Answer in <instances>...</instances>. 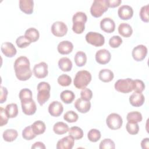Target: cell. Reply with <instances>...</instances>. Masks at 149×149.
<instances>
[{
  "instance_id": "cell-1",
  "label": "cell",
  "mask_w": 149,
  "mask_h": 149,
  "mask_svg": "<svg viewBox=\"0 0 149 149\" xmlns=\"http://www.w3.org/2000/svg\"><path fill=\"white\" fill-rule=\"evenodd\" d=\"M14 69L16 77L20 81L27 80L32 76L30 61L26 56H21L15 60Z\"/></svg>"
},
{
  "instance_id": "cell-2",
  "label": "cell",
  "mask_w": 149,
  "mask_h": 149,
  "mask_svg": "<svg viewBox=\"0 0 149 149\" xmlns=\"http://www.w3.org/2000/svg\"><path fill=\"white\" fill-rule=\"evenodd\" d=\"M87 20V17L85 13L77 12L72 17V30L76 34H81L85 29V23Z\"/></svg>"
},
{
  "instance_id": "cell-3",
  "label": "cell",
  "mask_w": 149,
  "mask_h": 149,
  "mask_svg": "<svg viewBox=\"0 0 149 149\" xmlns=\"http://www.w3.org/2000/svg\"><path fill=\"white\" fill-rule=\"evenodd\" d=\"M91 80V73L85 70L77 72L75 75L73 84L78 89H83L90 83Z\"/></svg>"
},
{
  "instance_id": "cell-4",
  "label": "cell",
  "mask_w": 149,
  "mask_h": 149,
  "mask_svg": "<svg viewBox=\"0 0 149 149\" xmlns=\"http://www.w3.org/2000/svg\"><path fill=\"white\" fill-rule=\"evenodd\" d=\"M37 101L38 104L43 105L50 97L51 86L49 84L45 81H41L37 85Z\"/></svg>"
},
{
  "instance_id": "cell-5",
  "label": "cell",
  "mask_w": 149,
  "mask_h": 149,
  "mask_svg": "<svg viewBox=\"0 0 149 149\" xmlns=\"http://www.w3.org/2000/svg\"><path fill=\"white\" fill-rule=\"evenodd\" d=\"M106 0H95L90 8V13L94 17H100L108 10Z\"/></svg>"
},
{
  "instance_id": "cell-6",
  "label": "cell",
  "mask_w": 149,
  "mask_h": 149,
  "mask_svg": "<svg viewBox=\"0 0 149 149\" xmlns=\"http://www.w3.org/2000/svg\"><path fill=\"white\" fill-rule=\"evenodd\" d=\"M133 80L130 78L119 79L114 85L115 88L118 92L122 93H129L133 90Z\"/></svg>"
},
{
  "instance_id": "cell-7",
  "label": "cell",
  "mask_w": 149,
  "mask_h": 149,
  "mask_svg": "<svg viewBox=\"0 0 149 149\" xmlns=\"http://www.w3.org/2000/svg\"><path fill=\"white\" fill-rule=\"evenodd\" d=\"M106 123L110 129L117 130L122 127L123 120L120 115L116 113H112L107 116Z\"/></svg>"
},
{
  "instance_id": "cell-8",
  "label": "cell",
  "mask_w": 149,
  "mask_h": 149,
  "mask_svg": "<svg viewBox=\"0 0 149 149\" xmlns=\"http://www.w3.org/2000/svg\"><path fill=\"white\" fill-rule=\"evenodd\" d=\"M85 38L88 43L95 47H101L105 43L104 37L99 33L90 31L86 34Z\"/></svg>"
},
{
  "instance_id": "cell-9",
  "label": "cell",
  "mask_w": 149,
  "mask_h": 149,
  "mask_svg": "<svg viewBox=\"0 0 149 149\" xmlns=\"http://www.w3.org/2000/svg\"><path fill=\"white\" fill-rule=\"evenodd\" d=\"M51 32L56 37H63L68 32V27L65 23L61 21H56L51 26Z\"/></svg>"
},
{
  "instance_id": "cell-10",
  "label": "cell",
  "mask_w": 149,
  "mask_h": 149,
  "mask_svg": "<svg viewBox=\"0 0 149 149\" xmlns=\"http://www.w3.org/2000/svg\"><path fill=\"white\" fill-rule=\"evenodd\" d=\"M33 72L37 78H45L48 73V65L44 62H41L38 64H36L33 68Z\"/></svg>"
},
{
  "instance_id": "cell-11",
  "label": "cell",
  "mask_w": 149,
  "mask_h": 149,
  "mask_svg": "<svg viewBox=\"0 0 149 149\" xmlns=\"http://www.w3.org/2000/svg\"><path fill=\"white\" fill-rule=\"evenodd\" d=\"M147 51V48L145 45H138L133 49L132 55L136 61H141L146 58Z\"/></svg>"
},
{
  "instance_id": "cell-12",
  "label": "cell",
  "mask_w": 149,
  "mask_h": 149,
  "mask_svg": "<svg viewBox=\"0 0 149 149\" xmlns=\"http://www.w3.org/2000/svg\"><path fill=\"white\" fill-rule=\"evenodd\" d=\"M21 105L23 112L25 115H32L36 112V104L33 99L21 101Z\"/></svg>"
},
{
  "instance_id": "cell-13",
  "label": "cell",
  "mask_w": 149,
  "mask_h": 149,
  "mask_svg": "<svg viewBox=\"0 0 149 149\" xmlns=\"http://www.w3.org/2000/svg\"><path fill=\"white\" fill-rule=\"evenodd\" d=\"M95 58L97 62L101 65H105L110 61L111 55L108 50L101 49L97 51Z\"/></svg>"
},
{
  "instance_id": "cell-14",
  "label": "cell",
  "mask_w": 149,
  "mask_h": 149,
  "mask_svg": "<svg viewBox=\"0 0 149 149\" xmlns=\"http://www.w3.org/2000/svg\"><path fill=\"white\" fill-rule=\"evenodd\" d=\"M100 27L104 31L111 33L115 31V23L113 19L110 17H104L100 22Z\"/></svg>"
},
{
  "instance_id": "cell-15",
  "label": "cell",
  "mask_w": 149,
  "mask_h": 149,
  "mask_svg": "<svg viewBox=\"0 0 149 149\" xmlns=\"http://www.w3.org/2000/svg\"><path fill=\"white\" fill-rule=\"evenodd\" d=\"M63 111V107L61 102L58 101H52L48 107V112L49 114L54 117L59 116Z\"/></svg>"
},
{
  "instance_id": "cell-16",
  "label": "cell",
  "mask_w": 149,
  "mask_h": 149,
  "mask_svg": "<svg viewBox=\"0 0 149 149\" xmlns=\"http://www.w3.org/2000/svg\"><path fill=\"white\" fill-rule=\"evenodd\" d=\"M118 14L121 19L129 20L131 19L133 15V10L130 6L124 5L119 8Z\"/></svg>"
},
{
  "instance_id": "cell-17",
  "label": "cell",
  "mask_w": 149,
  "mask_h": 149,
  "mask_svg": "<svg viewBox=\"0 0 149 149\" xmlns=\"http://www.w3.org/2000/svg\"><path fill=\"white\" fill-rule=\"evenodd\" d=\"M74 106L79 112L85 113L90 111L91 108V102L90 101H86L80 98L76 100Z\"/></svg>"
},
{
  "instance_id": "cell-18",
  "label": "cell",
  "mask_w": 149,
  "mask_h": 149,
  "mask_svg": "<svg viewBox=\"0 0 149 149\" xmlns=\"http://www.w3.org/2000/svg\"><path fill=\"white\" fill-rule=\"evenodd\" d=\"M1 49L3 54L8 58L13 57L17 52V50L13 44L9 42H5L2 43Z\"/></svg>"
},
{
  "instance_id": "cell-19",
  "label": "cell",
  "mask_w": 149,
  "mask_h": 149,
  "mask_svg": "<svg viewBox=\"0 0 149 149\" xmlns=\"http://www.w3.org/2000/svg\"><path fill=\"white\" fill-rule=\"evenodd\" d=\"M74 143V139L70 136H68L58 140L56 147L57 149H72Z\"/></svg>"
},
{
  "instance_id": "cell-20",
  "label": "cell",
  "mask_w": 149,
  "mask_h": 149,
  "mask_svg": "<svg viewBox=\"0 0 149 149\" xmlns=\"http://www.w3.org/2000/svg\"><path fill=\"white\" fill-rule=\"evenodd\" d=\"M145 101L144 95L141 93L134 92L129 97L130 104L135 107L141 106Z\"/></svg>"
},
{
  "instance_id": "cell-21",
  "label": "cell",
  "mask_w": 149,
  "mask_h": 149,
  "mask_svg": "<svg viewBox=\"0 0 149 149\" xmlns=\"http://www.w3.org/2000/svg\"><path fill=\"white\" fill-rule=\"evenodd\" d=\"M73 49V44L69 41H62L60 42L57 47L58 51L62 55L70 54Z\"/></svg>"
},
{
  "instance_id": "cell-22",
  "label": "cell",
  "mask_w": 149,
  "mask_h": 149,
  "mask_svg": "<svg viewBox=\"0 0 149 149\" xmlns=\"http://www.w3.org/2000/svg\"><path fill=\"white\" fill-rule=\"evenodd\" d=\"M20 9L27 15H30L33 12L34 1L32 0H20Z\"/></svg>"
},
{
  "instance_id": "cell-23",
  "label": "cell",
  "mask_w": 149,
  "mask_h": 149,
  "mask_svg": "<svg viewBox=\"0 0 149 149\" xmlns=\"http://www.w3.org/2000/svg\"><path fill=\"white\" fill-rule=\"evenodd\" d=\"M114 74L112 71L108 69H101L98 73L99 79L105 83H108L112 81L113 79Z\"/></svg>"
},
{
  "instance_id": "cell-24",
  "label": "cell",
  "mask_w": 149,
  "mask_h": 149,
  "mask_svg": "<svg viewBox=\"0 0 149 149\" xmlns=\"http://www.w3.org/2000/svg\"><path fill=\"white\" fill-rule=\"evenodd\" d=\"M118 32L124 37H129L133 33V29L130 25L126 23H122L119 25Z\"/></svg>"
},
{
  "instance_id": "cell-25",
  "label": "cell",
  "mask_w": 149,
  "mask_h": 149,
  "mask_svg": "<svg viewBox=\"0 0 149 149\" xmlns=\"http://www.w3.org/2000/svg\"><path fill=\"white\" fill-rule=\"evenodd\" d=\"M72 62L71 60L67 57H63L59 59L58 61V66L63 72H69L72 68Z\"/></svg>"
},
{
  "instance_id": "cell-26",
  "label": "cell",
  "mask_w": 149,
  "mask_h": 149,
  "mask_svg": "<svg viewBox=\"0 0 149 149\" xmlns=\"http://www.w3.org/2000/svg\"><path fill=\"white\" fill-rule=\"evenodd\" d=\"M24 36L27 39H29L31 41V42H34L38 40L40 37V33L36 29L30 27L26 30Z\"/></svg>"
},
{
  "instance_id": "cell-27",
  "label": "cell",
  "mask_w": 149,
  "mask_h": 149,
  "mask_svg": "<svg viewBox=\"0 0 149 149\" xmlns=\"http://www.w3.org/2000/svg\"><path fill=\"white\" fill-rule=\"evenodd\" d=\"M53 130L56 134H63L68 132L69 126L66 123L63 122H58L54 124L53 126Z\"/></svg>"
},
{
  "instance_id": "cell-28",
  "label": "cell",
  "mask_w": 149,
  "mask_h": 149,
  "mask_svg": "<svg viewBox=\"0 0 149 149\" xmlns=\"http://www.w3.org/2000/svg\"><path fill=\"white\" fill-rule=\"evenodd\" d=\"M18 136L17 130L13 129H9L5 130L3 133L2 137L3 140L7 142H12L16 139Z\"/></svg>"
},
{
  "instance_id": "cell-29",
  "label": "cell",
  "mask_w": 149,
  "mask_h": 149,
  "mask_svg": "<svg viewBox=\"0 0 149 149\" xmlns=\"http://www.w3.org/2000/svg\"><path fill=\"white\" fill-rule=\"evenodd\" d=\"M60 98L65 104H68L73 102L75 98V95L72 91L66 90L61 92L60 94Z\"/></svg>"
},
{
  "instance_id": "cell-30",
  "label": "cell",
  "mask_w": 149,
  "mask_h": 149,
  "mask_svg": "<svg viewBox=\"0 0 149 149\" xmlns=\"http://www.w3.org/2000/svg\"><path fill=\"white\" fill-rule=\"evenodd\" d=\"M31 126L33 132L36 135H39L44 133L46 129L45 124L41 120L36 121Z\"/></svg>"
},
{
  "instance_id": "cell-31",
  "label": "cell",
  "mask_w": 149,
  "mask_h": 149,
  "mask_svg": "<svg viewBox=\"0 0 149 149\" xmlns=\"http://www.w3.org/2000/svg\"><path fill=\"white\" fill-rule=\"evenodd\" d=\"M69 136L74 140H79L83 137V130L78 126L71 127L69 130Z\"/></svg>"
},
{
  "instance_id": "cell-32",
  "label": "cell",
  "mask_w": 149,
  "mask_h": 149,
  "mask_svg": "<svg viewBox=\"0 0 149 149\" xmlns=\"http://www.w3.org/2000/svg\"><path fill=\"white\" fill-rule=\"evenodd\" d=\"M74 60L76 65L77 66H83L87 62L86 54L83 51H78L75 54Z\"/></svg>"
},
{
  "instance_id": "cell-33",
  "label": "cell",
  "mask_w": 149,
  "mask_h": 149,
  "mask_svg": "<svg viewBox=\"0 0 149 149\" xmlns=\"http://www.w3.org/2000/svg\"><path fill=\"white\" fill-rule=\"evenodd\" d=\"M5 109L9 118H15L18 114V108L16 104H9L6 106Z\"/></svg>"
},
{
  "instance_id": "cell-34",
  "label": "cell",
  "mask_w": 149,
  "mask_h": 149,
  "mask_svg": "<svg viewBox=\"0 0 149 149\" xmlns=\"http://www.w3.org/2000/svg\"><path fill=\"white\" fill-rule=\"evenodd\" d=\"M126 119L128 122L138 123V122H140L142 120L143 117H142L141 113L140 112L132 111V112H129L127 114Z\"/></svg>"
},
{
  "instance_id": "cell-35",
  "label": "cell",
  "mask_w": 149,
  "mask_h": 149,
  "mask_svg": "<svg viewBox=\"0 0 149 149\" xmlns=\"http://www.w3.org/2000/svg\"><path fill=\"white\" fill-rule=\"evenodd\" d=\"M101 137L100 130L96 129H91L87 133V137L91 142L98 141Z\"/></svg>"
},
{
  "instance_id": "cell-36",
  "label": "cell",
  "mask_w": 149,
  "mask_h": 149,
  "mask_svg": "<svg viewBox=\"0 0 149 149\" xmlns=\"http://www.w3.org/2000/svg\"><path fill=\"white\" fill-rule=\"evenodd\" d=\"M36 134L33 132L31 126L26 127L22 131V137L26 140H31L36 137Z\"/></svg>"
},
{
  "instance_id": "cell-37",
  "label": "cell",
  "mask_w": 149,
  "mask_h": 149,
  "mask_svg": "<svg viewBox=\"0 0 149 149\" xmlns=\"http://www.w3.org/2000/svg\"><path fill=\"white\" fill-rule=\"evenodd\" d=\"M79 118V116L77 113L73 111H68L63 115V119L65 121L69 123L76 122Z\"/></svg>"
},
{
  "instance_id": "cell-38",
  "label": "cell",
  "mask_w": 149,
  "mask_h": 149,
  "mask_svg": "<svg viewBox=\"0 0 149 149\" xmlns=\"http://www.w3.org/2000/svg\"><path fill=\"white\" fill-rule=\"evenodd\" d=\"M57 81L58 84L61 86L66 87L69 86L71 84L72 79L69 75L66 74H62L58 77Z\"/></svg>"
},
{
  "instance_id": "cell-39",
  "label": "cell",
  "mask_w": 149,
  "mask_h": 149,
  "mask_svg": "<svg viewBox=\"0 0 149 149\" xmlns=\"http://www.w3.org/2000/svg\"><path fill=\"white\" fill-rule=\"evenodd\" d=\"M100 149H114L115 144L113 140L110 139H105L100 143Z\"/></svg>"
},
{
  "instance_id": "cell-40",
  "label": "cell",
  "mask_w": 149,
  "mask_h": 149,
  "mask_svg": "<svg viewBox=\"0 0 149 149\" xmlns=\"http://www.w3.org/2000/svg\"><path fill=\"white\" fill-rule=\"evenodd\" d=\"M126 129L127 132L132 135L137 134L139 131V126L137 123L127 122V123H126Z\"/></svg>"
},
{
  "instance_id": "cell-41",
  "label": "cell",
  "mask_w": 149,
  "mask_h": 149,
  "mask_svg": "<svg viewBox=\"0 0 149 149\" xmlns=\"http://www.w3.org/2000/svg\"><path fill=\"white\" fill-rule=\"evenodd\" d=\"M16 43L18 47L23 48L28 47L31 42L24 36H20L16 40Z\"/></svg>"
},
{
  "instance_id": "cell-42",
  "label": "cell",
  "mask_w": 149,
  "mask_h": 149,
  "mask_svg": "<svg viewBox=\"0 0 149 149\" xmlns=\"http://www.w3.org/2000/svg\"><path fill=\"white\" fill-rule=\"evenodd\" d=\"M19 97L21 101L32 99V92L28 88H23L20 91Z\"/></svg>"
},
{
  "instance_id": "cell-43",
  "label": "cell",
  "mask_w": 149,
  "mask_h": 149,
  "mask_svg": "<svg viewBox=\"0 0 149 149\" xmlns=\"http://www.w3.org/2000/svg\"><path fill=\"white\" fill-rule=\"evenodd\" d=\"M148 8H149L148 4L142 6L140 9V13H139V15L141 20L146 23H148L149 22Z\"/></svg>"
},
{
  "instance_id": "cell-44",
  "label": "cell",
  "mask_w": 149,
  "mask_h": 149,
  "mask_svg": "<svg viewBox=\"0 0 149 149\" xmlns=\"http://www.w3.org/2000/svg\"><path fill=\"white\" fill-rule=\"evenodd\" d=\"M133 88L134 92L142 93L145 89V84L144 82L139 79H135L133 80Z\"/></svg>"
},
{
  "instance_id": "cell-45",
  "label": "cell",
  "mask_w": 149,
  "mask_h": 149,
  "mask_svg": "<svg viewBox=\"0 0 149 149\" xmlns=\"http://www.w3.org/2000/svg\"><path fill=\"white\" fill-rule=\"evenodd\" d=\"M122 43V39L119 36H113L109 40V44L112 48H118Z\"/></svg>"
},
{
  "instance_id": "cell-46",
  "label": "cell",
  "mask_w": 149,
  "mask_h": 149,
  "mask_svg": "<svg viewBox=\"0 0 149 149\" xmlns=\"http://www.w3.org/2000/svg\"><path fill=\"white\" fill-rule=\"evenodd\" d=\"M80 96L82 99L86 101H90L92 98L93 92L90 89L88 88H84L81 91Z\"/></svg>"
},
{
  "instance_id": "cell-47",
  "label": "cell",
  "mask_w": 149,
  "mask_h": 149,
  "mask_svg": "<svg viewBox=\"0 0 149 149\" xmlns=\"http://www.w3.org/2000/svg\"><path fill=\"white\" fill-rule=\"evenodd\" d=\"M0 116H1V126H3L8 123L9 117L6 113L5 109L2 107H0Z\"/></svg>"
},
{
  "instance_id": "cell-48",
  "label": "cell",
  "mask_w": 149,
  "mask_h": 149,
  "mask_svg": "<svg viewBox=\"0 0 149 149\" xmlns=\"http://www.w3.org/2000/svg\"><path fill=\"white\" fill-rule=\"evenodd\" d=\"M8 90L6 87L1 86V95H0V103L2 104L6 101L8 96Z\"/></svg>"
},
{
  "instance_id": "cell-49",
  "label": "cell",
  "mask_w": 149,
  "mask_h": 149,
  "mask_svg": "<svg viewBox=\"0 0 149 149\" xmlns=\"http://www.w3.org/2000/svg\"><path fill=\"white\" fill-rule=\"evenodd\" d=\"M121 3H122L121 0H106V3L108 8L117 7Z\"/></svg>"
},
{
  "instance_id": "cell-50",
  "label": "cell",
  "mask_w": 149,
  "mask_h": 149,
  "mask_svg": "<svg viewBox=\"0 0 149 149\" xmlns=\"http://www.w3.org/2000/svg\"><path fill=\"white\" fill-rule=\"evenodd\" d=\"M45 146L44 145V144L42 142H40V141H37V142H36L35 143H34L32 146H31V148L32 149H38V148H40V149H45Z\"/></svg>"
},
{
  "instance_id": "cell-51",
  "label": "cell",
  "mask_w": 149,
  "mask_h": 149,
  "mask_svg": "<svg viewBox=\"0 0 149 149\" xmlns=\"http://www.w3.org/2000/svg\"><path fill=\"white\" fill-rule=\"evenodd\" d=\"M141 147L143 149L149 148V139L148 137L143 139L141 142Z\"/></svg>"
}]
</instances>
